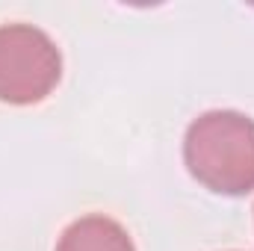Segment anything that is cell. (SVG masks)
Here are the masks:
<instances>
[{
    "instance_id": "6da1fadb",
    "label": "cell",
    "mask_w": 254,
    "mask_h": 251,
    "mask_svg": "<svg viewBox=\"0 0 254 251\" xmlns=\"http://www.w3.org/2000/svg\"><path fill=\"white\" fill-rule=\"evenodd\" d=\"M190 175L216 195H246L254 189V122L234 110L198 116L184 139Z\"/></svg>"
},
{
    "instance_id": "7a4b0ae2",
    "label": "cell",
    "mask_w": 254,
    "mask_h": 251,
    "mask_svg": "<svg viewBox=\"0 0 254 251\" xmlns=\"http://www.w3.org/2000/svg\"><path fill=\"white\" fill-rule=\"evenodd\" d=\"M63 77L54 39L33 24L0 27V101L27 107L45 101Z\"/></svg>"
},
{
    "instance_id": "3957f363",
    "label": "cell",
    "mask_w": 254,
    "mask_h": 251,
    "mask_svg": "<svg viewBox=\"0 0 254 251\" xmlns=\"http://www.w3.org/2000/svg\"><path fill=\"white\" fill-rule=\"evenodd\" d=\"M57 251H136L127 231L110 216H83L60 237Z\"/></svg>"
}]
</instances>
